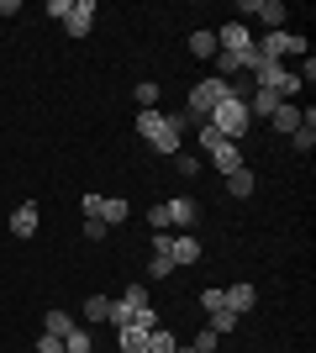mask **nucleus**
Listing matches in <instances>:
<instances>
[{"instance_id":"nucleus-1","label":"nucleus","mask_w":316,"mask_h":353,"mask_svg":"<svg viewBox=\"0 0 316 353\" xmlns=\"http://www.w3.org/2000/svg\"><path fill=\"white\" fill-rule=\"evenodd\" d=\"M185 111H137V137L153 148V153H164V159H174L185 148Z\"/></svg>"},{"instance_id":"nucleus-2","label":"nucleus","mask_w":316,"mask_h":353,"mask_svg":"<svg viewBox=\"0 0 316 353\" xmlns=\"http://www.w3.org/2000/svg\"><path fill=\"white\" fill-rule=\"evenodd\" d=\"M111 327H143V332H153L158 327V311H153V295L148 285H127V290L116 295V311H111Z\"/></svg>"},{"instance_id":"nucleus-3","label":"nucleus","mask_w":316,"mask_h":353,"mask_svg":"<svg viewBox=\"0 0 316 353\" xmlns=\"http://www.w3.org/2000/svg\"><path fill=\"white\" fill-rule=\"evenodd\" d=\"M200 153L211 159V169H216L222 179L238 174V169H248V163H242V148L232 143V137H222L216 127H206V121H200Z\"/></svg>"},{"instance_id":"nucleus-4","label":"nucleus","mask_w":316,"mask_h":353,"mask_svg":"<svg viewBox=\"0 0 316 353\" xmlns=\"http://www.w3.org/2000/svg\"><path fill=\"white\" fill-rule=\"evenodd\" d=\"M206 127H216V132L232 137V143H238V137H248V127H253V117H248V101H242V95H227V101L206 117Z\"/></svg>"},{"instance_id":"nucleus-5","label":"nucleus","mask_w":316,"mask_h":353,"mask_svg":"<svg viewBox=\"0 0 316 353\" xmlns=\"http://www.w3.org/2000/svg\"><path fill=\"white\" fill-rule=\"evenodd\" d=\"M227 95H238V85H227V79H216V74H211V79H200V85L190 90V105H185V121H206L211 111H216V105L227 101Z\"/></svg>"},{"instance_id":"nucleus-6","label":"nucleus","mask_w":316,"mask_h":353,"mask_svg":"<svg viewBox=\"0 0 316 353\" xmlns=\"http://www.w3.org/2000/svg\"><path fill=\"white\" fill-rule=\"evenodd\" d=\"M253 90H269V95L290 101V95H301V79H295V69H285V63H264V69H258V85H253Z\"/></svg>"},{"instance_id":"nucleus-7","label":"nucleus","mask_w":316,"mask_h":353,"mask_svg":"<svg viewBox=\"0 0 316 353\" xmlns=\"http://www.w3.org/2000/svg\"><path fill=\"white\" fill-rule=\"evenodd\" d=\"M253 48L264 53V63H280L285 53H306V37H295V32H264Z\"/></svg>"},{"instance_id":"nucleus-8","label":"nucleus","mask_w":316,"mask_h":353,"mask_svg":"<svg viewBox=\"0 0 316 353\" xmlns=\"http://www.w3.org/2000/svg\"><path fill=\"white\" fill-rule=\"evenodd\" d=\"M242 16H258L264 32H285V0H238Z\"/></svg>"},{"instance_id":"nucleus-9","label":"nucleus","mask_w":316,"mask_h":353,"mask_svg":"<svg viewBox=\"0 0 316 353\" xmlns=\"http://www.w3.org/2000/svg\"><path fill=\"white\" fill-rule=\"evenodd\" d=\"M169 253H174V269H190V264H200V237L196 232H169Z\"/></svg>"},{"instance_id":"nucleus-10","label":"nucleus","mask_w":316,"mask_h":353,"mask_svg":"<svg viewBox=\"0 0 316 353\" xmlns=\"http://www.w3.org/2000/svg\"><path fill=\"white\" fill-rule=\"evenodd\" d=\"M248 48H253L248 21H227V27L216 32V53H248Z\"/></svg>"},{"instance_id":"nucleus-11","label":"nucleus","mask_w":316,"mask_h":353,"mask_svg":"<svg viewBox=\"0 0 316 353\" xmlns=\"http://www.w3.org/2000/svg\"><path fill=\"white\" fill-rule=\"evenodd\" d=\"M127 216H132V206H127L121 195H101V201H95V216H85V221H105V227H121Z\"/></svg>"},{"instance_id":"nucleus-12","label":"nucleus","mask_w":316,"mask_h":353,"mask_svg":"<svg viewBox=\"0 0 316 353\" xmlns=\"http://www.w3.org/2000/svg\"><path fill=\"white\" fill-rule=\"evenodd\" d=\"M90 27H95V0H74V11L63 16V32L69 37H90Z\"/></svg>"},{"instance_id":"nucleus-13","label":"nucleus","mask_w":316,"mask_h":353,"mask_svg":"<svg viewBox=\"0 0 316 353\" xmlns=\"http://www.w3.org/2000/svg\"><path fill=\"white\" fill-rule=\"evenodd\" d=\"M164 211H169V227H180V232L200 221V206L190 201V195H174V201H164Z\"/></svg>"},{"instance_id":"nucleus-14","label":"nucleus","mask_w":316,"mask_h":353,"mask_svg":"<svg viewBox=\"0 0 316 353\" xmlns=\"http://www.w3.org/2000/svg\"><path fill=\"white\" fill-rule=\"evenodd\" d=\"M111 311H116V295H90L79 306V316H85V327H101V322H111Z\"/></svg>"},{"instance_id":"nucleus-15","label":"nucleus","mask_w":316,"mask_h":353,"mask_svg":"<svg viewBox=\"0 0 316 353\" xmlns=\"http://www.w3.org/2000/svg\"><path fill=\"white\" fill-rule=\"evenodd\" d=\"M222 306L232 311V316H242V311L258 306V290H253V285H232V290H222Z\"/></svg>"},{"instance_id":"nucleus-16","label":"nucleus","mask_w":316,"mask_h":353,"mask_svg":"<svg viewBox=\"0 0 316 353\" xmlns=\"http://www.w3.org/2000/svg\"><path fill=\"white\" fill-rule=\"evenodd\" d=\"M269 127L290 137L295 127H301V105H295V101H280V105H274V117H269Z\"/></svg>"},{"instance_id":"nucleus-17","label":"nucleus","mask_w":316,"mask_h":353,"mask_svg":"<svg viewBox=\"0 0 316 353\" xmlns=\"http://www.w3.org/2000/svg\"><path fill=\"white\" fill-rule=\"evenodd\" d=\"M11 232H16V237H32V232H37V201H21V206H16Z\"/></svg>"},{"instance_id":"nucleus-18","label":"nucleus","mask_w":316,"mask_h":353,"mask_svg":"<svg viewBox=\"0 0 316 353\" xmlns=\"http://www.w3.org/2000/svg\"><path fill=\"white\" fill-rule=\"evenodd\" d=\"M116 348L121 353H148V332L143 327H116Z\"/></svg>"},{"instance_id":"nucleus-19","label":"nucleus","mask_w":316,"mask_h":353,"mask_svg":"<svg viewBox=\"0 0 316 353\" xmlns=\"http://www.w3.org/2000/svg\"><path fill=\"white\" fill-rule=\"evenodd\" d=\"M190 59H216V32H206V27L190 32Z\"/></svg>"},{"instance_id":"nucleus-20","label":"nucleus","mask_w":316,"mask_h":353,"mask_svg":"<svg viewBox=\"0 0 316 353\" xmlns=\"http://www.w3.org/2000/svg\"><path fill=\"white\" fill-rule=\"evenodd\" d=\"M253 169H238V174H227V195H238V201H248V195H253Z\"/></svg>"},{"instance_id":"nucleus-21","label":"nucleus","mask_w":316,"mask_h":353,"mask_svg":"<svg viewBox=\"0 0 316 353\" xmlns=\"http://www.w3.org/2000/svg\"><path fill=\"white\" fill-rule=\"evenodd\" d=\"M63 353H95V338H90V327H85V322L63 338Z\"/></svg>"},{"instance_id":"nucleus-22","label":"nucleus","mask_w":316,"mask_h":353,"mask_svg":"<svg viewBox=\"0 0 316 353\" xmlns=\"http://www.w3.org/2000/svg\"><path fill=\"white\" fill-rule=\"evenodd\" d=\"M74 316H69V311H48V322H43V332H53V338H69V332H74Z\"/></svg>"},{"instance_id":"nucleus-23","label":"nucleus","mask_w":316,"mask_h":353,"mask_svg":"<svg viewBox=\"0 0 316 353\" xmlns=\"http://www.w3.org/2000/svg\"><path fill=\"white\" fill-rule=\"evenodd\" d=\"M180 343H174V332H164V327H153L148 332V353H174Z\"/></svg>"},{"instance_id":"nucleus-24","label":"nucleus","mask_w":316,"mask_h":353,"mask_svg":"<svg viewBox=\"0 0 316 353\" xmlns=\"http://www.w3.org/2000/svg\"><path fill=\"white\" fill-rule=\"evenodd\" d=\"M206 327H211V332H216V338H227V332L238 327V316H232V311L222 306V311H211V322H206Z\"/></svg>"},{"instance_id":"nucleus-25","label":"nucleus","mask_w":316,"mask_h":353,"mask_svg":"<svg viewBox=\"0 0 316 353\" xmlns=\"http://www.w3.org/2000/svg\"><path fill=\"white\" fill-rule=\"evenodd\" d=\"M137 111H158V85H153V79L137 85Z\"/></svg>"},{"instance_id":"nucleus-26","label":"nucleus","mask_w":316,"mask_h":353,"mask_svg":"<svg viewBox=\"0 0 316 353\" xmlns=\"http://www.w3.org/2000/svg\"><path fill=\"white\" fill-rule=\"evenodd\" d=\"M174 163H180V174H185V179H196V174H200V153H185V148H180V153H174Z\"/></svg>"},{"instance_id":"nucleus-27","label":"nucleus","mask_w":316,"mask_h":353,"mask_svg":"<svg viewBox=\"0 0 316 353\" xmlns=\"http://www.w3.org/2000/svg\"><path fill=\"white\" fill-rule=\"evenodd\" d=\"M190 348H196V353H216V348H222V338H216L211 327H200V332H196V343H190Z\"/></svg>"},{"instance_id":"nucleus-28","label":"nucleus","mask_w":316,"mask_h":353,"mask_svg":"<svg viewBox=\"0 0 316 353\" xmlns=\"http://www.w3.org/2000/svg\"><path fill=\"white\" fill-rule=\"evenodd\" d=\"M148 227H153V232H169V211L153 206V211H148Z\"/></svg>"},{"instance_id":"nucleus-29","label":"nucleus","mask_w":316,"mask_h":353,"mask_svg":"<svg viewBox=\"0 0 316 353\" xmlns=\"http://www.w3.org/2000/svg\"><path fill=\"white\" fill-rule=\"evenodd\" d=\"M37 353H63V338H53V332H43V338H37Z\"/></svg>"},{"instance_id":"nucleus-30","label":"nucleus","mask_w":316,"mask_h":353,"mask_svg":"<svg viewBox=\"0 0 316 353\" xmlns=\"http://www.w3.org/2000/svg\"><path fill=\"white\" fill-rule=\"evenodd\" d=\"M79 232L90 237V243H101V237H105V232H111V227H105V221H85V227H79Z\"/></svg>"},{"instance_id":"nucleus-31","label":"nucleus","mask_w":316,"mask_h":353,"mask_svg":"<svg viewBox=\"0 0 316 353\" xmlns=\"http://www.w3.org/2000/svg\"><path fill=\"white\" fill-rule=\"evenodd\" d=\"M200 306H206V311H222V290H216V285H211V290H200Z\"/></svg>"},{"instance_id":"nucleus-32","label":"nucleus","mask_w":316,"mask_h":353,"mask_svg":"<svg viewBox=\"0 0 316 353\" xmlns=\"http://www.w3.org/2000/svg\"><path fill=\"white\" fill-rule=\"evenodd\" d=\"M69 11H74V0H48V16H59V21H63Z\"/></svg>"},{"instance_id":"nucleus-33","label":"nucleus","mask_w":316,"mask_h":353,"mask_svg":"<svg viewBox=\"0 0 316 353\" xmlns=\"http://www.w3.org/2000/svg\"><path fill=\"white\" fill-rule=\"evenodd\" d=\"M174 353H196V348H174Z\"/></svg>"}]
</instances>
